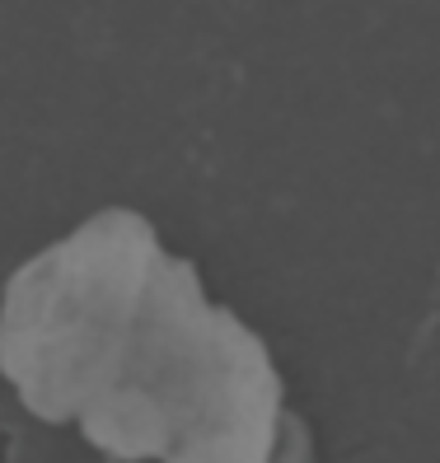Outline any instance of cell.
Returning <instances> with one entry per match:
<instances>
[{
    "label": "cell",
    "instance_id": "obj_1",
    "mask_svg": "<svg viewBox=\"0 0 440 463\" xmlns=\"http://www.w3.org/2000/svg\"><path fill=\"white\" fill-rule=\"evenodd\" d=\"M80 430L118 463H310L263 337L211 305L197 267L169 253Z\"/></svg>",
    "mask_w": 440,
    "mask_h": 463
},
{
    "label": "cell",
    "instance_id": "obj_2",
    "mask_svg": "<svg viewBox=\"0 0 440 463\" xmlns=\"http://www.w3.org/2000/svg\"><path fill=\"white\" fill-rule=\"evenodd\" d=\"M164 249L141 211L108 206L29 258L0 295V374L38 421H80L136 333Z\"/></svg>",
    "mask_w": 440,
    "mask_h": 463
}]
</instances>
